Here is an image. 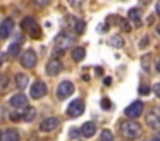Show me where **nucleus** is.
Here are the masks:
<instances>
[{"instance_id":"14","label":"nucleus","mask_w":160,"mask_h":141,"mask_svg":"<svg viewBox=\"0 0 160 141\" xmlns=\"http://www.w3.org/2000/svg\"><path fill=\"white\" fill-rule=\"evenodd\" d=\"M22 43H24V38H18V40L14 41V43H11V47H9V50H7V53L9 55H19V50H21V47H22Z\"/></svg>"},{"instance_id":"18","label":"nucleus","mask_w":160,"mask_h":141,"mask_svg":"<svg viewBox=\"0 0 160 141\" xmlns=\"http://www.w3.org/2000/svg\"><path fill=\"white\" fill-rule=\"evenodd\" d=\"M128 19L134 23V26H141V19H139V9H131L128 14Z\"/></svg>"},{"instance_id":"21","label":"nucleus","mask_w":160,"mask_h":141,"mask_svg":"<svg viewBox=\"0 0 160 141\" xmlns=\"http://www.w3.org/2000/svg\"><path fill=\"white\" fill-rule=\"evenodd\" d=\"M35 19H33V17H24V19H22V23H21V26H22V29H26V31H29L31 29L33 26H35Z\"/></svg>"},{"instance_id":"1","label":"nucleus","mask_w":160,"mask_h":141,"mask_svg":"<svg viewBox=\"0 0 160 141\" xmlns=\"http://www.w3.org/2000/svg\"><path fill=\"white\" fill-rule=\"evenodd\" d=\"M121 134L126 139H138L141 136V126L134 120H122L121 122Z\"/></svg>"},{"instance_id":"26","label":"nucleus","mask_w":160,"mask_h":141,"mask_svg":"<svg viewBox=\"0 0 160 141\" xmlns=\"http://www.w3.org/2000/svg\"><path fill=\"white\" fill-rule=\"evenodd\" d=\"M119 24H121V28L126 31V33H129V31H131V24H129V21H126V19H119Z\"/></svg>"},{"instance_id":"4","label":"nucleus","mask_w":160,"mask_h":141,"mask_svg":"<svg viewBox=\"0 0 160 141\" xmlns=\"http://www.w3.org/2000/svg\"><path fill=\"white\" fill-rule=\"evenodd\" d=\"M36 62H38V57H36V53H35V50H26V52H22V55H21V65L22 67H26V69H33L36 65Z\"/></svg>"},{"instance_id":"16","label":"nucleus","mask_w":160,"mask_h":141,"mask_svg":"<svg viewBox=\"0 0 160 141\" xmlns=\"http://www.w3.org/2000/svg\"><path fill=\"white\" fill-rule=\"evenodd\" d=\"M29 84V78L26 74H16V86H18L19 89H24L28 88Z\"/></svg>"},{"instance_id":"41","label":"nucleus","mask_w":160,"mask_h":141,"mask_svg":"<svg viewBox=\"0 0 160 141\" xmlns=\"http://www.w3.org/2000/svg\"><path fill=\"white\" fill-rule=\"evenodd\" d=\"M157 33L160 34V24H158V26H157Z\"/></svg>"},{"instance_id":"38","label":"nucleus","mask_w":160,"mask_h":141,"mask_svg":"<svg viewBox=\"0 0 160 141\" xmlns=\"http://www.w3.org/2000/svg\"><path fill=\"white\" fill-rule=\"evenodd\" d=\"M4 60H5V53H0V65L4 64Z\"/></svg>"},{"instance_id":"7","label":"nucleus","mask_w":160,"mask_h":141,"mask_svg":"<svg viewBox=\"0 0 160 141\" xmlns=\"http://www.w3.org/2000/svg\"><path fill=\"white\" fill-rule=\"evenodd\" d=\"M83 112H84V102L81 98L74 100V102L67 107V115L69 117H79Z\"/></svg>"},{"instance_id":"40","label":"nucleus","mask_w":160,"mask_h":141,"mask_svg":"<svg viewBox=\"0 0 160 141\" xmlns=\"http://www.w3.org/2000/svg\"><path fill=\"white\" fill-rule=\"evenodd\" d=\"M155 69H157V72H160V60L157 62V65H155Z\"/></svg>"},{"instance_id":"35","label":"nucleus","mask_w":160,"mask_h":141,"mask_svg":"<svg viewBox=\"0 0 160 141\" xmlns=\"http://www.w3.org/2000/svg\"><path fill=\"white\" fill-rule=\"evenodd\" d=\"M19 119H22V115H19V113H16V112H12V113H11V120H14V122H18Z\"/></svg>"},{"instance_id":"33","label":"nucleus","mask_w":160,"mask_h":141,"mask_svg":"<svg viewBox=\"0 0 160 141\" xmlns=\"http://www.w3.org/2000/svg\"><path fill=\"white\" fill-rule=\"evenodd\" d=\"M138 91H139V95H148V93H150V88H148V86L143 84V86H139Z\"/></svg>"},{"instance_id":"22","label":"nucleus","mask_w":160,"mask_h":141,"mask_svg":"<svg viewBox=\"0 0 160 141\" xmlns=\"http://www.w3.org/2000/svg\"><path fill=\"white\" fill-rule=\"evenodd\" d=\"M150 57L152 55H143V58H141V65H143V71L145 72H152V67H150Z\"/></svg>"},{"instance_id":"3","label":"nucleus","mask_w":160,"mask_h":141,"mask_svg":"<svg viewBox=\"0 0 160 141\" xmlns=\"http://www.w3.org/2000/svg\"><path fill=\"white\" fill-rule=\"evenodd\" d=\"M72 93H74V84L71 81H62L59 86H57V98L59 100L69 98Z\"/></svg>"},{"instance_id":"25","label":"nucleus","mask_w":160,"mask_h":141,"mask_svg":"<svg viewBox=\"0 0 160 141\" xmlns=\"http://www.w3.org/2000/svg\"><path fill=\"white\" fill-rule=\"evenodd\" d=\"M29 33H31L33 38H40V36H42V31H40V26H38V24H35V26L29 29Z\"/></svg>"},{"instance_id":"24","label":"nucleus","mask_w":160,"mask_h":141,"mask_svg":"<svg viewBox=\"0 0 160 141\" xmlns=\"http://www.w3.org/2000/svg\"><path fill=\"white\" fill-rule=\"evenodd\" d=\"M100 141H114V134H112V131H108V129H103V131H102Z\"/></svg>"},{"instance_id":"31","label":"nucleus","mask_w":160,"mask_h":141,"mask_svg":"<svg viewBox=\"0 0 160 141\" xmlns=\"http://www.w3.org/2000/svg\"><path fill=\"white\" fill-rule=\"evenodd\" d=\"M100 105H102V107H103V108H105V110H108V108H110V100H108V98H102V102H100Z\"/></svg>"},{"instance_id":"39","label":"nucleus","mask_w":160,"mask_h":141,"mask_svg":"<svg viewBox=\"0 0 160 141\" xmlns=\"http://www.w3.org/2000/svg\"><path fill=\"white\" fill-rule=\"evenodd\" d=\"M152 141H160V134H157V136L152 138Z\"/></svg>"},{"instance_id":"11","label":"nucleus","mask_w":160,"mask_h":141,"mask_svg":"<svg viewBox=\"0 0 160 141\" xmlns=\"http://www.w3.org/2000/svg\"><path fill=\"white\" fill-rule=\"evenodd\" d=\"M60 71H62V62H60L59 58H50L48 64H47V67H45L47 74L48 76H57Z\"/></svg>"},{"instance_id":"37","label":"nucleus","mask_w":160,"mask_h":141,"mask_svg":"<svg viewBox=\"0 0 160 141\" xmlns=\"http://www.w3.org/2000/svg\"><path fill=\"white\" fill-rule=\"evenodd\" d=\"M103 83H105V86H110V84H112V79H110V78H105Z\"/></svg>"},{"instance_id":"8","label":"nucleus","mask_w":160,"mask_h":141,"mask_svg":"<svg viewBox=\"0 0 160 141\" xmlns=\"http://www.w3.org/2000/svg\"><path fill=\"white\" fill-rule=\"evenodd\" d=\"M143 102H132L131 105L126 108V115L129 117V119H138L139 115H143Z\"/></svg>"},{"instance_id":"9","label":"nucleus","mask_w":160,"mask_h":141,"mask_svg":"<svg viewBox=\"0 0 160 141\" xmlns=\"http://www.w3.org/2000/svg\"><path fill=\"white\" fill-rule=\"evenodd\" d=\"M12 31H14V21H12L11 17L2 21V24H0V38H2V40L9 38L12 34Z\"/></svg>"},{"instance_id":"10","label":"nucleus","mask_w":160,"mask_h":141,"mask_svg":"<svg viewBox=\"0 0 160 141\" xmlns=\"http://www.w3.org/2000/svg\"><path fill=\"white\" fill-rule=\"evenodd\" d=\"M146 126H150L155 131H160V112L152 110V112L146 113Z\"/></svg>"},{"instance_id":"17","label":"nucleus","mask_w":160,"mask_h":141,"mask_svg":"<svg viewBox=\"0 0 160 141\" xmlns=\"http://www.w3.org/2000/svg\"><path fill=\"white\" fill-rule=\"evenodd\" d=\"M35 119H36V110L33 108V107H26L24 112H22V120H26V122H33Z\"/></svg>"},{"instance_id":"34","label":"nucleus","mask_w":160,"mask_h":141,"mask_svg":"<svg viewBox=\"0 0 160 141\" xmlns=\"http://www.w3.org/2000/svg\"><path fill=\"white\" fill-rule=\"evenodd\" d=\"M153 93H155V96H157V98H160V83L153 84Z\"/></svg>"},{"instance_id":"2","label":"nucleus","mask_w":160,"mask_h":141,"mask_svg":"<svg viewBox=\"0 0 160 141\" xmlns=\"http://www.w3.org/2000/svg\"><path fill=\"white\" fill-rule=\"evenodd\" d=\"M72 45H74V34L69 33V31H64L55 38V48H59V50H67Z\"/></svg>"},{"instance_id":"12","label":"nucleus","mask_w":160,"mask_h":141,"mask_svg":"<svg viewBox=\"0 0 160 141\" xmlns=\"http://www.w3.org/2000/svg\"><path fill=\"white\" fill-rule=\"evenodd\" d=\"M11 105L14 107V108H26V107H28V98H26L22 93H16L11 98Z\"/></svg>"},{"instance_id":"5","label":"nucleus","mask_w":160,"mask_h":141,"mask_svg":"<svg viewBox=\"0 0 160 141\" xmlns=\"http://www.w3.org/2000/svg\"><path fill=\"white\" fill-rule=\"evenodd\" d=\"M29 95H31V98H35V100L43 98V96L47 95V84L43 81H35L31 84V88H29Z\"/></svg>"},{"instance_id":"30","label":"nucleus","mask_w":160,"mask_h":141,"mask_svg":"<svg viewBox=\"0 0 160 141\" xmlns=\"http://www.w3.org/2000/svg\"><path fill=\"white\" fill-rule=\"evenodd\" d=\"M148 41H150V38H148V36H143L141 40H139V48H141V50H143V48H146V47L150 45Z\"/></svg>"},{"instance_id":"29","label":"nucleus","mask_w":160,"mask_h":141,"mask_svg":"<svg viewBox=\"0 0 160 141\" xmlns=\"http://www.w3.org/2000/svg\"><path fill=\"white\" fill-rule=\"evenodd\" d=\"M67 2H69L71 7H74V9H81V5H83L84 0H67Z\"/></svg>"},{"instance_id":"13","label":"nucleus","mask_w":160,"mask_h":141,"mask_svg":"<svg viewBox=\"0 0 160 141\" xmlns=\"http://www.w3.org/2000/svg\"><path fill=\"white\" fill-rule=\"evenodd\" d=\"M81 133H83L84 138L95 136V133H97V126H95V122H84L83 126H81Z\"/></svg>"},{"instance_id":"28","label":"nucleus","mask_w":160,"mask_h":141,"mask_svg":"<svg viewBox=\"0 0 160 141\" xmlns=\"http://www.w3.org/2000/svg\"><path fill=\"white\" fill-rule=\"evenodd\" d=\"M74 31H76L78 34H83V33H84V23H83V21H78V23H76V28H74Z\"/></svg>"},{"instance_id":"20","label":"nucleus","mask_w":160,"mask_h":141,"mask_svg":"<svg viewBox=\"0 0 160 141\" xmlns=\"http://www.w3.org/2000/svg\"><path fill=\"white\" fill-rule=\"evenodd\" d=\"M110 45H112L114 48H122V47H124V40H122V36L115 34V36L110 38Z\"/></svg>"},{"instance_id":"32","label":"nucleus","mask_w":160,"mask_h":141,"mask_svg":"<svg viewBox=\"0 0 160 141\" xmlns=\"http://www.w3.org/2000/svg\"><path fill=\"white\" fill-rule=\"evenodd\" d=\"M50 2H52V0H35V3H36L38 7H47Z\"/></svg>"},{"instance_id":"36","label":"nucleus","mask_w":160,"mask_h":141,"mask_svg":"<svg viewBox=\"0 0 160 141\" xmlns=\"http://www.w3.org/2000/svg\"><path fill=\"white\" fill-rule=\"evenodd\" d=\"M155 12L160 16V0H157V3H155Z\"/></svg>"},{"instance_id":"6","label":"nucleus","mask_w":160,"mask_h":141,"mask_svg":"<svg viewBox=\"0 0 160 141\" xmlns=\"http://www.w3.org/2000/svg\"><path fill=\"white\" fill-rule=\"evenodd\" d=\"M57 126H60L59 117H47V119L40 124V131H42V133H52V131L57 129Z\"/></svg>"},{"instance_id":"23","label":"nucleus","mask_w":160,"mask_h":141,"mask_svg":"<svg viewBox=\"0 0 160 141\" xmlns=\"http://www.w3.org/2000/svg\"><path fill=\"white\" fill-rule=\"evenodd\" d=\"M9 89V78L7 76H0V93H5Z\"/></svg>"},{"instance_id":"15","label":"nucleus","mask_w":160,"mask_h":141,"mask_svg":"<svg viewBox=\"0 0 160 141\" xmlns=\"http://www.w3.org/2000/svg\"><path fill=\"white\" fill-rule=\"evenodd\" d=\"M19 139L21 138H19V133L16 129H7L2 134V141H19Z\"/></svg>"},{"instance_id":"27","label":"nucleus","mask_w":160,"mask_h":141,"mask_svg":"<svg viewBox=\"0 0 160 141\" xmlns=\"http://www.w3.org/2000/svg\"><path fill=\"white\" fill-rule=\"evenodd\" d=\"M79 136H83L81 129H71V131H69V138H71V139H78Z\"/></svg>"},{"instance_id":"19","label":"nucleus","mask_w":160,"mask_h":141,"mask_svg":"<svg viewBox=\"0 0 160 141\" xmlns=\"http://www.w3.org/2000/svg\"><path fill=\"white\" fill-rule=\"evenodd\" d=\"M84 55H86L84 48H81V47L72 48V60H74V62H81V60L84 58Z\"/></svg>"}]
</instances>
